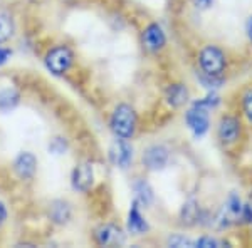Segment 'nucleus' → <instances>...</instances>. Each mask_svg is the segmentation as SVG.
<instances>
[{
  "label": "nucleus",
  "mask_w": 252,
  "mask_h": 248,
  "mask_svg": "<svg viewBox=\"0 0 252 248\" xmlns=\"http://www.w3.org/2000/svg\"><path fill=\"white\" fill-rule=\"evenodd\" d=\"M109 126H111V131L115 133L118 138L128 139V138H131L133 134H135V129H136V112L133 111L131 106L120 104L115 109V111H113L111 121H109Z\"/></svg>",
  "instance_id": "1"
},
{
  "label": "nucleus",
  "mask_w": 252,
  "mask_h": 248,
  "mask_svg": "<svg viewBox=\"0 0 252 248\" xmlns=\"http://www.w3.org/2000/svg\"><path fill=\"white\" fill-rule=\"evenodd\" d=\"M198 64L204 74L209 76H220L225 69V55L219 47L205 46L198 54Z\"/></svg>",
  "instance_id": "2"
},
{
  "label": "nucleus",
  "mask_w": 252,
  "mask_h": 248,
  "mask_svg": "<svg viewBox=\"0 0 252 248\" xmlns=\"http://www.w3.org/2000/svg\"><path fill=\"white\" fill-rule=\"evenodd\" d=\"M72 59H74L72 52L69 51L67 47L59 46V47H54L46 55V66L52 74L61 76L69 71V67L72 66Z\"/></svg>",
  "instance_id": "3"
},
{
  "label": "nucleus",
  "mask_w": 252,
  "mask_h": 248,
  "mask_svg": "<svg viewBox=\"0 0 252 248\" xmlns=\"http://www.w3.org/2000/svg\"><path fill=\"white\" fill-rule=\"evenodd\" d=\"M185 121H187V124H189L190 131L197 138L204 136V134L209 131L210 119H209V111H207V109H202L193 104L192 108L187 111Z\"/></svg>",
  "instance_id": "4"
},
{
  "label": "nucleus",
  "mask_w": 252,
  "mask_h": 248,
  "mask_svg": "<svg viewBox=\"0 0 252 248\" xmlns=\"http://www.w3.org/2000/svg\"><path fill=\"white\" fill-rule=\"evenodd\" d=\"M241 121L235 116H222L217 126V136L223 144H234L241 138Z\"/></svg>",
  "instance_id": "5"
},
{
  "label": "nucleus",
  "mask_w": 252,
  "mask_h": 248,
  "mask_svg": "<svg viewBox=\"0 0 252 248\" xmlns=\"http://www.w3.org/2000/svg\"><path fill=\"white\" fill-rule=\"evenodd\" d=\"M168 149L161 144H153L143 153V165L150 171H158V169H163L168 163Z\"/></svg>",
  "instance_id": "6"
},
{
  "label": "nucleus",
  "mask_w": 252,
  "mask_h": 248,
  "mask_svg": "<svg viewBox=\"0 0 252 248\" xmlns=\"http://www.w3.org/2000/svg\"><path fill=\"white\" fill-rule=\"evenodd\" d=\"M94 181V169L89 163H81L72 171V188L78 191H88Z\"/></svg>",
  "instance_id": "7"
},
{
  "label": "nucleus",
  "mask_w": 252,
  "mask_h": 248,
  "mask_svg": "<svg viewBox=\"0 0 252 248\" xmlns=\"http://www.w3.org/2000/svg\"><path fill=\"white\" fill-rule=\"evenodd\" d=\"M109 154H111V160L116 166H120V168H128L129 163L133 160V148L126 143V139L120 138V139L115 141V144L111 146Z\"/></svg>",
  "instance_id": "8"
},
{
  "label": "nucleus",
  "mask_w": 252,
  "mask_h": 248,
  "mask_svg": "<svg viewBox=\"0 0 252 248\" xmlns=\"http://www.w3.org/2000/svg\"><path fill=\"white\" fill-rule=\"evenodd\" d=\"M35 169H37V160L32 153H20L14 161V171L22 180H29L34 176Z\"/></svg>",
  "instance_id": "9"
},
{
  "label": "nucleus",
  "mask_w": 252,
  "mask_h": 248,
  "mask_svg": "<svg viewBox=\"0 0 252 248\" xmlns=\"http://www.w3.org/2000/svg\"><path fill=\"white\" fill-rule=\"evenodd\" d=\"M166 39H165V32L158 24H150L143 32V44L148 51L158 52L161 47L165 46Z\"/></svg>",
  "instance_id": "10"
},
{
  "label": "nucleus",
  "mask_w": 252,
  "mask_h": 248,
  "mask_svg": "<svg viewBox=\"0 0 252 248\" xmlns=\"http://www.w3.org/2000/svg\"><path fill=\"white\" fill-rule=\"evenodd\" d=\"M242 203L239 200L235 194L229 198V201L225 203V206H223L220 217H219V221H220V226H229L232 225V223L237 220L239 217H242Z\"/></svg>",
  "instance_id": "11"
},
{
  "label": "nucleus",
  "mask_w": 252,
  "mask_h": 248,
  "mask_svg": "<svg viewBox=\"0 0 252 248\" xmlns=\"http://www.w3.org/2000/svg\"><path fill=\"white\" fill-rule=\"evenodd\" d=\"M96 240L99 245L108 247V245H116V243H120L123 238H121L120 228H116L115 225H103L96 231Z\"/></svg>",
  "instance_id": "12"
},
{
  "label": "nucleus",
  "mask_w": 252,
  "mask_h": 248,
  "mask_svg": "<svg viewBox=\"0 0 252 248\" xmlns=\"http://www.w3.org/2000/svg\"><path fill=\"white\" fill-rule=\"evenodd\" d=\"M189 101V89L184 84H172L166 89V103L173 108H180Z\"/></svg>",
  "instance_id": "13"
},
{
  "label": "nucleus",
  "mask_w": 252,
  "mask_h": 248,
  "mask_svg": "<svg viewBox=\"0 0 252 248\" xmlns=\"http://www.w3.org/2000/svg\"><path fill=\"white\" fill-rule=\"evenodd\" d=\"M128 230L135 235H141L148 230V223L145 221V218L141 217L140 210H138L136 205L131 206L129 210V215H128Z\"/></svg>",
  "instance_id": "14"
},
{
  "label": "nucleus",
  "mask_w": 252,
  "mask_h": 248,
  "mask_svg": "<svg viewBox=\"0 0 252 248\" xmlns=\"http://www.w3.org/2000/svg\"><path fill=\"white\" fill-rule=\"evenodd\" d=\"M135 193H136V200L141 203V205H145V206H148V205H152V201H153V190H152V186L148 185L145 180H138L135 183Z\"/></svg>",
  "instance_id": "15"
},
{
  "label": "nucleus",
  "mask_w": 252,
  "mask_h": 248,
  "mask_svg": "<svg viewBox=\"0 0 252 248\" xmlns=\"http://www.w3.org/2000/svg\"><path fill=\"white\" fill-rule=\"evenodd\" d=\"M14 34V20L7 12H0V44H5Z\"/></svg>",
  "instance_id": "16"
},
{
  "label": "nucleus",
  "mask_w": 252,
  "mask_h": 248,
  "mask_svg": "<svg viewBox=\"0 0 252 248\" xmlns=\"http://www.w3.org/2000/svg\"><path fill=\"white\" fill-rule=\"evenodd\" d=\"M51 217L56 223H66L71 218V208L67 203L64 201H56L51 206Z\"/></svg>",
  "instance_id": "17"
},
{
  "label": "nucleus",
  "mask_w": 252,
  "mask_h": 248,
  "mask_svg": "<svg viewBox=\"0 0 252 248\" xmlns=\"http://www.w3.org/2000/svg\"><path fill=\"white\" fill-rule=\"evenodd\" d=\"M19 103V92L14 89H2L0 91V109L2 111H9Z\"/></svg>",
  "instance_id": "18"
},
{
  "label": "nucleus",
  "mask_w": 252,
  "mask_h": 248,
  "mask_svg": "<svg viewBox=\"0 0 252 248\" xmlns=\"http://www.w3.org/2000/svg\"><path fill=\"white\" fill-rule=\"evenodd\" d=\"M219 103H220L219 96L217 94H212V92H210L209 96H205V97H202V99L195 101L193 104L198 106V108H202V109H207V111H212L214 108H217Z\"/></svg>",
  "instance_id": "19"
},
{
  "label": "nucleus",
  "mask_w": 252,
  "mask_h": 248,
  "mask_svg": "<svg viewBox=\"0 0 252 248\" xmlns=\"http://www.w3.org/2000/svg\"><path fill=\"white\" fill-rule=\"evenodd\" d=\"M182 218H184V221L187 223H192L195 220L198 218V206L195 201H190L187 203L184 206V210H182Z\"/></svg>",
  "instance_id": "20"
},
{
  "label": "nucleus",
  "mask_w": 252,
  "mask_h": 248,
  "mask_svg": "<svg viewBox=\"0 0 252 248\" xmlns=\"http://www.w3.org/2000/svg\"><path fill=\"white\" fill-rule=\"evenodd\" d=\"M242 109H244V114H246V117L252 123V87H249L246 92H244Z\"/></svg>",
  "instance_id": "21"
},
{
  "label": "nucleus",
  "mask_w": 252,
  "mask_h": 248,
  "mask_svg": "<svg viewBox=\"0 0 252 248\" xmlns=\"http://www.w3.org/2000/svg\"><path fill=\"white\" fill-rule=\"evenodd\" d=\"M225 243L220 240L214 238V237H202L198 240H195V247H202V248H212V247H223Z\"/></svg>",
  "instance_id": "22"
},
{
  "label": "nucleus",
  "mask_w": 252,
  "mask_h": 248,
  "mask_svg": "<svg viewBox=\"0 0 252 248\" xmlns=\"http://www.w3.org/2000/svg\"><path fill=\"white\" fill-rule=\"evenodd\" d=\"M200 81L207 89H215L222 84L220 76H209V74H204V72H202V76H200Z\"/></svg>",
  "instance_id": "23"
},
{
  "label": "nucleus",
  "mask_w": 252,
  "mask_h": 248,
  "mask_svg": "<svg viewBox=\"0 0 252 248\" xmlns=\"http://www.w3.org/2000/svg\"><path fill=\"white\" fill-rule=\"evenodd\" d=\"M168 245H172V247H195V242L190 238L182 237V235H175V237L168 238Z\"/></svg>",
  "instance_id": "24"
},
{
  "label": "nucleus",
  "mask_w": 252,
  "mask_h": 248,
  "mask_svg": "<svg viewBox=\"0 0 252 248\" xmlns=\"http://www.w3.org/2000/svg\"><path fill=\"white\" fill-rule=\"evenodd\" d=\"M192 3L197 7V9L207 10V9H210V7L214 5V0H192Z\"/></svg>",
  "instance_id": "25"
},
{
  "label": "nucleus",
  "mask_w": 252,
  "mask_h": 248,
  "mask_svg": "<svg viewBox=\"0 0 252 248\" xmlns=\"http://www.w3.org/2000/svg\"><path fill=\"white\" fill-rule=\"evenodd\" d=\"M242 218L246 220L247 223H251V225H252V205H244Z\"/></svg>",
  "instance_id": "26"
},
{
  "label": "nucleus",
  "mask_w": 252,
  "mask_h": 248,
  "mask_svg": "<svg viewBox=\"0 0 252 248\" xmlns=\"http://www.w3.org/2000/svg\"><path fill=\"white\" fill-rule=\"evenodd\" d=\"M9 59H10V51H9V49L0 47V66H3V64H5Z\"/></svg>",
  "instance_id": "27"
},
{
  "label": "nucleus",
  "mask_w": 252,
  "mask_h": 248,
  "mask_svg": "<svg viewBox=\"0 0 252 248\" xmlns=\"http://www.w3.org/2000/svg\"><path fill=\"white\" fill-rule=\"evenodd\" d=\"M5 220H7V208H5V205L0 201V226L5 223Z\"/></svg>",
  "instance_id": "28"
},
{
  "label": "nucleus",
  "mask_w": 252,
  "mask_h": 248,
  "mask_svg": "<svg viewBox=\"0 0 252 248\" xmlns=\"http://www.w3.org/2000/svg\"><path fill=\"white\" fill-rule=\"evenodd\" d=\"M247 34H249V39H251V42H252V17L249 20V26H247Z\"/></svg>",
  "instance_id": "29"
}]
</instances>
